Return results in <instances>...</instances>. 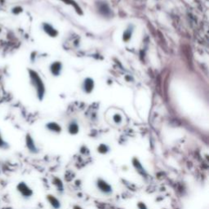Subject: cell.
Listing matches in <instances>:
<instances>
[{"label":"cell","instance_id":"cell-7","mask_svg":"<svg viewBox=\"0 0 209 209\" xmlns=\"http://www.w3.org/2000/svg\"><path fill=\"white\" fill-rule=\"evenodd\" d=\"M133 164H134V166L136 167V168L137 169L139 173H141V174H143V175L145 174V169L143 168L142 165L139 163V161H138L136 159H135L133 160Z\"/></svg>","mask_w":209,"mask_h":209},{"label":"cell","instance_id":"cell-11","mask_svg":"<svg viewBox=\"0 0 209 209\" xmlns=\"http://www.w3.org/2000/svg\"><path fill=\"white\" fill-rule=\"evenodd\" d=\"M60 64L59 62L54 63L53 65H52V74H54L55 75H57L59 73H60Z\"/></svg>","mask_w":209,"mask_h":209},{"label":"cell","instance_id":"cell-14","mask_svg":"<svg viewBox=\"0 0 209 209\" xmlns=\"http://www.w3.org/2000/svg\"><path fill=\"white\" fill-rule=\"evenodd\" d=\"M137 206H138V208H139V209H147L145 204L144 203H141V202L138 203Z\"/></svg>","mask_w":209,"mask_h":209},{"label":"cell","instance_id":"cell-5","mask_svg":"<svg viewBox=\"0 0 209 209\" xmlns=\"http://www.w3.org/2000/svg\"><path fill=\"white\" fill-rule=\"evenodd\" d=\"M48 200L54 209H59L60 207V201L56 197H54L53 195H48Z\"/></svg>","mask_w":209,"mask_h":209},{"label":"cell","instance_id":"cell-4","mask_svg":"<svg viewBox=\"0 0 209 209\" xmlns=\"http://www.w3.org/2000/svg\"><path fill=\"white\" fill-rule=\"evenodd\" d=\"M26 147H27V149L28 150L30 151V153L33 154H37L39 152V149H38V147L35 145V140L32 138V136H30V134H27L26 135Z\"/></svg>","mask_w":209,"mask_h":209},{"label":"cell","instance_id":"cell-3","mask_svg":"<svg viewBox=\"0 0 209 209\" xmlns=\"http://www.w3.org/2000/svg\"><path fill=\"white\" fill-rule=\"evenodd\" d=\"M97 187L101 192L105 194H110L112 193V186L105 180L99 178L97 181Z\"/></svg>","mask_w":209,"mask_h":209},{"label":"cell","instance_id":"cell-16","mask_svg":"<svg viewBox=\"0 0 209 209\" xmlns=\"http://www.w3.org/2000/svg\"><path fill=\"white\" fill-rule=\"evenodd\" d=\"M74 209H82V207H79V206H77V205H76V206H74Z\"/></svg>","mask_w":209,"mask_h":209},{"label":"cell","instance_id":"cell-9","mask_svg":"<svg viewBox=\"0 0 209 209\" xmlns=\"http://www.w3.org/2000/svg\"><path fill=\"white\" fill-rule=\"evenodd\" d=\"M44 30H45L46 32L48 33V35H51V36H55V35L57 34L56 30H54L52 26H49V25H48V24L44 25Z\"/></svg>","mask_w":209,"mask_h":209},{"label":"cell","instance_id":"cell-17","mask_svg":"<svg viewBox=\"0 0 209 209\" xmlns=\"http://www.w3.org/2000/svg\"><path fill=\"white\" fill-rule=\"evenodd\" d=\"M63 1H65V2H68L69 0H63Z\"/></svg>","mask_w":209,"mask_h":209},{"label":"cell","instance_id":"cell-8","mask_svg":"<svg viewBox=\"0 0 209 209\" xmlns=\"http://www.w3.org/2000/svg\"><path fill=\"white\" fill-rule=\"evenodd\" d=\"M84 88H85V90H86L88 93H90L91 91L93 90V80L90 79V78H88V79L85 81V83H84Z\"/></svg>","mask_w":209,"mask_h":209},{"label":"cell","instance_id":"cell-12","mask_svg":"<svg viewBox=\"0 0 209 209\" xmlns=\"http://www.w3.org/2000/svg\"><path fill=\"white\" fill-rule=\"evenodd\" d=\"M69 131L71 134H76L78 131V125L76 124L75 123H71L70 125H69Z\"/></svg>","mask_w":209,"mask_h":209},{"label":"cell","instance_id":"cell-10","mask_svg":"<svg viewBox=\"0 0 209 209\" xmlns=\"http://www.w3.org/2000/svg\"><path fill=\"white\" fill-rule=\"evenodd\" d=\"M48 128L51 131H56V132H58V131H60V127L58 125V124H56V123H48V125H47Z\"/></svg>","mask_w":209,"mask_h":209},{"label":"cell","instance_id":"cell-1","mask_svg":"<svg viewBox=\"0 0 209 209\" xmlns=\"http://www.w3.org/2000/svg\"><path fill=\"white\" fill-rule=\"evenodd\" d=\"M30 78H31V81H32L33 85L36 88L37 93H38L39 99H42L43 97V93H44V86H43L41 78L38 75V74L36 72L33 71V70H30Z\"/></svg>","mask_w":209,"mask_h":209},{"label":"cell","instance_id":"cell-2","mask_svg":"<svg viewBox=\"0 0 209 209\" xmlns=\"http://www.w3.org/2000/svg\"><path fill=\"white\" fill-rule=\"evenodd\" d=\"M16 189H17V191L18 192V194L24 199H29L34 194V191H33L32 189L29 186L28 184H26L24 181L19 182L17 185Z\"/></svg>","mask_w":209,"mask_h":209},{"label":"cell","instance_id":"cell-15","mask_svg":"<svg viewBox=\"0 0 209 209\" xmlns=\"http://www.w3.org/2000/svg\"><path fill=\"white\" fill-rule=\"evenodd\" d=\"M114 120L116 121V122H120L121 120V118L119 115H115V117H114Z\"/></svg>","mask_w":209,"mask_h":209},{"label":"cell","instance_id":"cell-13","mask_svg":"<svg viewBox=\"0 0 209 209\" xmlns=\"http://www.w3.org/2000/svg\"><path fill=\"white\" fill-rule=\"evenodd\" d=\"M98 152L101 154H106L107 152H109L110 149H109V147L105 144H102L100 145V146L98 147Z\"/></svg>","mask_w":209,"mask_h":209},{"label":"cell","instance_id":"cell-6","mask_svg":"<svg viewBox=\"0 0 209 209\" xmlns=\"http://www.w3.org/2000/svg\"><path fill=\"white\" fill-rule=\"evenodd\" d=\"M10 148L8 142L4 139L2 132L0 131V150H7Z\"/></svg>","mask_w":209,"mask_h":209}]
</instances>
